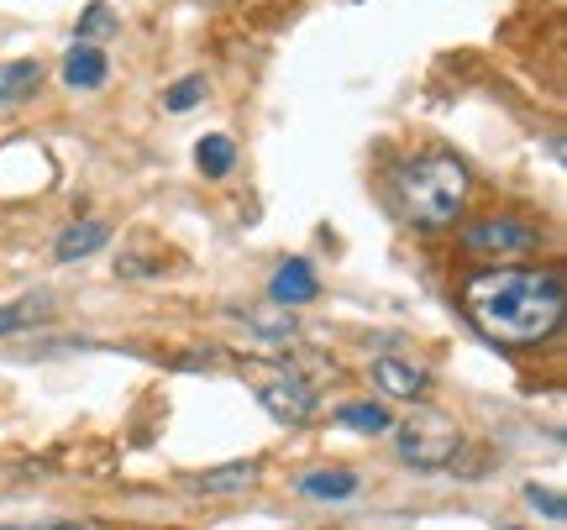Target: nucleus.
<instances>
[{
    "label": "nucleus",
    "instance_id": "obj_1",
    "mask_svg": "<svg viewBox=\"0 0 567 530\" xmlns=\"http://www.w3.org/2000/svg\"><path fill=\"white\" fill-rule=\"evenodd\" d=\"M463 310L499 347H542L563 331L567 289L557 268H484L463 284Z\"/></svg>",
    "mask_w": 567,
    "mask_h": 530
},
{
    "label": "nucleus",
    "instance_id": "obj_2",
    "mask_svg": "<svg viewBox=\"0 0 567 530\" xmlns=\"http://www.w3.org/2000/svg\"><path fill=\"white\" fill-rule=\"evenodd\" d=\"M394 184V205L415 231H442L463 216L467 205V168L452 158V153H421V158H405V164L389 174Z\"/></svg>",
    "mask_w": 567,
    "mask_h": 530
},
{
    "label": "nucleus",
    "instance_id": "obj_3",
    "mask_svg": "<svg viewBox=\"0 0 567 530\" xmlns=\"http://www.w3.org/2000/svg\"><path fill=\"white\" fill-rule=\"evenodd\" d=\"M536 247H542V231L530 221H515V216H484V221L463 226V252L478 263L515 268V258H526Z\"/></svg>",
    "mask_w": 567,
    "mask_h": 530
},
{
    "label": "nucleus",
    "instance_id": "obj_4",
    "mask_svg": "<svg viewBox=\"0 0 567 530\" xmlns=\"http://www.w3.org/2000/svg\"><path fill=\"white\" fill-rule=\"evenodd\" d=\"M394 447H400V457H405L410 468H442V463L457 457L463 430L442 409H421V415H410L405 426L394 430Z\"/></svg>",
    "mask_w": 567,
    "mask_h": 530
},
{
    "label": "nucleus",
    "instance_id": "obj_5",
    "mask_svg": "<svg viewBox=\"0 0 567 530\" xmlns=\"http://www.w3.org/2000/svg\"><path fill=\"white\" fill-rule=\"evenodd\" d=\"M247 384H252V394L264 399V409L274 415V420H284V426H305L310 415H316V388L305 384L300 373H289V367L279 363H247Z\"/></svg>",
    "mask_w": 567,
    "mask_h": 530
},
{
    "label": "nucleus",
    "instance_id": "obj_6",
    "mask_svg": "<svg viewBox=\"0 0 567 530\" xmlns=\"http://www.w3.org/2000/svg\"><path fill=\"white\" fill-rule=\"evenodd\" d=\"M316 294H321V284H316V273H310V263H305V258H289V263L268 279V305H279V310L310 305Z\"/></svg>",
    "mask_w": 567,
    "mask_h": 530
},
{
    "label": "nucleus",
    "instance_id": "obj_7",
    "mask_svg": "<svg viewBox=\"0 0 567 530\" xmlns=\"http://www.w3.org/2000/svg\"><path fill=\"white\" fill-rule=\"evenodd\" d=\"M368 378H373V384H379V394H389V399H421L425 384H431L421 367H415V363H400V357H379Z\"/></svg>",
    "mask_w": 567,
    "mask_h": 530
},
{
    "label": "nucleus",
    "instance_id": "obj_8",
    "mask_svg": "<svg viewBox=\"0 0 567 530\" xmlns=\"http://www.w3.org/2000/svg\"><path fill=\"white\" fill-rule=\"evenodd\" d=\"M258 478H264V463L247 457V463H221V468H210V472H195L189 484L205 493H243V489H252Z\"/></svg>",
    "mask_w": 567,
    "mask_h": 530
},
{
    "label": "nucleus",
    "instance_id": "obj_9",
    "mask_svg": "<svg viewBox=\"0 0 567 530\" xmlns=\"http://www.w3.org/2000/svg\"><path fill=\"white\" fill-rule=\"evenodd\" d=\"M105 74H111V63H105L101 48H90V42L69 48V59H63V84L69 90H101Z\"/></svg>",
    "mask_w": 567,
    "mask_h": 530
},
{
    "label": "nucleus",
    "instance_id": "obj_10",
    "mask_svg": "<svg viewBox=\"0 0 567 530\" xmlns=\"http://www.w3.org/2000/svg\"><path fill=\"white\" fill-rule=\"evenodd\" d=\"M105 242H111V226L105 221H74L59 242H53V258H59V263H80L90 252H101Z\"/></svg>",
    "mask_w": 567,
    "mask_h": 530
},
{
    "label": "nucleus",
    "instance_id": "obj_11",
    "mask_svg": "<svg viewBox=\"0 0 567 530\" xmlns=\"http://www.w3.org/2000/svg\"><path fill=\"white\" fill-rule=\"evenodd\" d=\"M42 84V63L38 59H11L0 63V105H21L32 101Z\"/></svg>",
    "mask_w": 567,
    "mask_h": 530
},
{
    "label": "nucleus",
    "instance_id": "obj_12",
    "mask_svg": "<svg viewBox=\"0 0 567 530\" xmlns=\"http://www.w3.org/2000/svg\"><path fill=\"white\" fill-rule=\"evenodd\" d=\"M195 164H200L205 179H226V174L237 168V143L221 137V132H210V137H200V147H195Z\"/></svg>",
    "mask_w": 567,
    "mask_h": 530
},
{
    "label": "nucleus",
    "instance_id": "obj_13",
    "mask_svg": "<svg viewBox=\"0 0 567 530\" xmlns=\"http://www.w3.org/2000/svg\"><path fill=\"white\" fill-rule=\"evenodd\" d=\"M337 420H342L347 430H358V436H384L389 426H394V415L379 405H368V399H352V405L337 409Z\"/></svg>",
    "mask_w": 567,
    "mask_h": 530
},
{
    "label": "nucleus",
    "instance_id": "obj_14",
    "mask_svg": "<svg viewBox=\"0 0 567 530\" xmlns=\"http://www.w3.org/2000/svg\"><path fill=\"white\" fill-rule=\"evenodd\" d=\"M300 493H310V499H326V505H331V499H352V493H358V472H305L300 478Z\"/></svg>",
    "mask_w": 567,
    "mask_h": 530
},
{
    "label": "nucleus",
    "instance_id": "obj_15",
    "mask_svg": "<svg viewBox=\"0 0 567 530\" xmlns=\"http://www.w3.org/2000/svg\"><path fill=\"white\" fill-rule=\"evenodd\" d=\"M111 32H122V17L105 6V0H90L80 17V42H90L95 48V38H111Z\"/></svg>",
    "mask_w": 567,
    "mask_h": 530
},
{
    "label": "nucleus",
    "instance_id": "obj_16",
    "mask_svg": "<svg viewBox=\"0 0 567 530\" xmlns=\"http://www.w3.org/2000/svg\"><path fill=\"white\" fill-rule=\"evenodd\" d=\"M252 331H264V342H274V347H284L289 336H295V315H268V310H247L243 315Z\"/></svg>",
    "mask_w": 567,
    "mask_h": 530
},
{
    "label": "nucleus",
    "instance_id": "obj_17",
    "mask_svg": "<svg viewBox=\"0 0 567 530\" xmlns=\"http://www.w3.org/2000/svg\"><path fill=\"white\" fill-rule=\"evenodd\" d=\"M38 315H48V300H17V305H0V336L32 326Z\"/></svg>",
    "mask_w": 567,
    "mask_h": 530
},
{
    "label": "nucleus",
    "instance_id": "obj_18",
    "mask_svg": "<svg viewBox=\"0 0 567 530\" xmlns=\"http://www.w3.org/2000/svg\"><path fill=\"white\" fill-rule=\"evenodd\" d=\"M200 101H205V80H179L168 95H163L168 111H189V105H200Z\"/></svg>",
    "mask_w": 567,
    "mask_h": 530
},
{
    "label": "nucleus",
    "instance_id": "obj_19",
    "mask_svg": "<svg viewBox=\"0 0 567 530\" xmlns=\"http://www.w3.org/2000/svg\"><path fill=\"white\" fill-rule=\"evenodd\" d=\"M526 499H530V510H542V515H547V520H563V493L542 489V484H530V489H526Z\"/></svg>",
    "mask_w": 567,
    "mask_h": 530
},
{
    "label": "nucleus",
    "instance_id": "obj_20",
    "mask_svg": "<svg viewBox=\"0 0 567 530\" xmlns=\"http://www.w3.org/2000/svg\"><path fill=\"white\" fill-rule=\"evenodd\" d=\"M48 530H84V526H74V520H59V526H48Z\"/></svg>",
    "mask_w": 567,
    "mask_h": 530
}]
</instances>
